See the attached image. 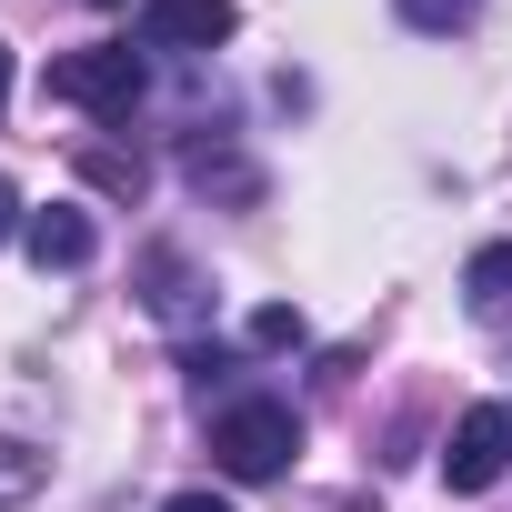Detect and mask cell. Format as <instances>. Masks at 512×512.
Wrapping results in <instances>:
<instances>
[{"label":"cell","mask_w":512,"mask_h":512,"mask_svg":"<svg viewBox=\"0 0 512 512\" xmlns=\"http://www.w3.org/2000/svg\"><path fill=\"white\" fill-rule=\"evenodd\" d=\"M292 452H302V412L282 392H241L211 412V462L231 482H272V472H292Z\"/></svg>","instance_id":"cell-1"},{"label":"cell","mask_w":512,"mask_h":512,"mask_svg":"<svg viewBox=\"0 0 512 512\" xmlns=\"http://www.w3.org/2000/svg\"><path fill=\"white\" fill-rule=\"evenodd\" d=\"M141 51L131 41H91V51H61L51 61V101H71V111H91V121H131V101H141Z\"/></svg>","instance_id":"cell-2"},{"label":"cell","mask_w":512,"mask_h":512,"mask_svg":"<svg viewBox=\"0 0 512 512\" xmlns=\"http://www.w3.org/2000/svg\"><path fill=\"white\" fill-rule=\"evenodd\" d=\"M502 472H512V402H472L452 422V442H442V482L452 492H492Z\"/></svg>","instance_id":"cell-3"},{"label":"cell","mask_w":512,"mask_h":512,"mask_svg":"<svg viewBox=\"0 0 512 512\" xmlns=\"http://www.w3.org/2000/svg\"><path fill=\"white\" fill-rule=\"evenodd\" d=\"M241 31L231 0H141V41L151 51H221Z\"/></svg>","instance_id":"cell-4"},{"label":"cell","mask_w":512,"mask_h":512,"mask_svg":"<svg viewBox=\"0 0 512 512\" xmlns=\"http://www.w3.org/2000/svg\"><path fill=\"white\" fill-rule=\"evenodd\" d=\"M21 251H31L41 272H81V262H91V211H71V201L31 211V221H21Z\"/></svg>","instance_id":"cell-5"},{"label":"cell","mask_w":512,"mask_h":512,"mask_svg":"<svg viewBox=\"0 0 512 512\" xmlns=\"http://www.w3.org/2000/svg\"><path fill=\"white\" fill-rule=\"evenodd\" d=\"M462 302H472L482 322H512V241H492V251L462 262Z\"/></svg>","instance_id":"cell-6"},{"label":"cell","mask_w":512,"mask_h":512,"mask_svg":"<svg viewBox=\"0 0 512 512\" xmlns=\"http://www.w3.org/2000/svg\"><path fill=\"white\" fill-rule=\"evenodd\" d=\"M141 282H151V312H161V322H191V272H181V251H151Z\"/></svg>","instance_id":"cell-7"},{"label":"cell","mask_w":512,"mask_h":512,"mask_svg":"<svg viewBox=\"0 0 512 512\" xmlns=\"http://www.w3.org/2000/svg\"><path fill=\"white\" fill-rule=\"evenodd\" d=\"M41 482H51V462H41L31 442H11V432H0V502H31Z\"/></svg>","instance_id":"cell-8"},{"label":"cell","mask_w":512,"mask_h":512,"mask_svg":"<svg viewBox=\"0 0 512 512\" xmlns=\"http://www.w3.org/2000/svg\"><path fill=\"white\" fill-rule=\"evenodd\" d=\"M81 171H91L101 191H131V201H141V181H151V171H141V151H81Z\"/></svg>","instance_id":"cell-9"},{"label":"cell","mask_w":512,"mask_h":512,"mask_svg":"<svg viewBox=\"0 0 512 512\" xmlns=\"http://www.w3.org/2000/svg\"><path fill=\"white\" fill-rule=\"evenodd\" d=\"M392 11L412 31H462V21H482V0H392Z\"/></svg>","instance_id":"cell-10"},{"label":"cell","mask_w":512,"mask_h":512,"mask_svg":"<svg viewBox=\"0 0 512 512\" xmlns=\"http://www.w3.org/2000/svg\"><path fill=\"white\" fill-rule=\"evenodd\" d=\"M282 342H302V312H251V352H282Z\"/></svg>","instance_id":"cell-11"},{"label":"cell","mask_w":512,"mask_h":512,"mask_svg":"<svg viewBox=\"0 0 512 512\" xmlns=\"http://www.w3.org/2000/svg\"><path fill=\"white\" fill-rule=\"evenodd\" d=\"M161 512H231V502H221V492H171Z\"/></svg>","instance_id":"cell-12"},{"label":"cell","mask_w":512,"mask_h":512,"mask_svg":"<svg viewBox=\"0 0 512 512\" xmlns=\"http://www.w3.org/2000/svg\"><path fill=\"white\" fill-rule=\"evenodd\" d=\"M21 221H31V211H21V191H11V181H0V241H11Z\"/></svg>","instance_id":"cell-13"},{"label":"cell","mask_w":512,"mask_h":512,"mask_svg":"<svg viewBox=\"0 0 512 512\" xmlns=\"http://www.w3.org/2000/svg\"><path fill=\"white\" fill-rule=\"evenodd\" d=\"M0 101H11V51H0Z\"/></svg>","instance_id":"cell-14"},{"label":"cell","mask_w":512,"mask_h":512,"mask_svg":"<svg viewBox=\"0 0 512 512\" xmlns=\"http://www.w3.org/2000/svg\"><path fill=\"white\" fill-rule=\"evenodd\" d=\"M91 11H121V0H91Z\"/></svg>","instance_id":"cell-15"}]
</instances>
